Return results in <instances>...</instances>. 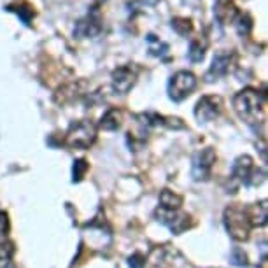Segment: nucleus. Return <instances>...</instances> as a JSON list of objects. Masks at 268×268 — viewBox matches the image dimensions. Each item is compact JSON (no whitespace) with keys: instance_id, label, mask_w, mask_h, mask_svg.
I'll return each instance as SVG.
<instances>
[{"instance_id":"obj_1","label":"nucleus","mask_w":268,"mask_h":268,"mask_svg":"<svg viewBox=\"0 0 268 268\" xmlns=\"http://www.w3.org/2000/svg\"><path fill=\"white\" fill-rule=\"evenodd\" d=\"M265 95H261L258 90L247 88L242 90L233 97V109L235 113L244 119L249 125H256V123L265 121Z\"/></svg>"},{"instance_id":"obj_2","label":"nucleus","mask_w":268,"mask_h":268,"mask_svg":"<svg viewBox=\"0 0 268 268\" xmlns=\"http://www.w3.org/2000/svg\"><path fill=\"white\" fill-rule=\"evenodd\" d=\"M225 226L228 230L230 237L235 238L238 242H244L249 238V232H251V222L249 217H247V210L245 207L238 204L230 205L228 209L225 210Z\"/></svg>"},{"instance_id":"obj_3","label":"nucleus","mask_w":268,"mask_h":268,"mask_svg":"<svg viewBox=\"0 0 268 268\" xmlns=\"http://www.w3.org/2000/svg\"><path fill=\"white\" fill-rule=\"evenodd\" d=\"M97 140V126L88 119H81L70 125L65 135V144L72 149H88Z\"/></svg>"},{"instance_id":"obj_4","label":"nucleus","mask_w":268,"mask_h":268,"mask_svg":"<svg viewBox=\"0 0 268 268\" xmlns=\"http://www.w3.org/2000/svg\"><path fill=\"white\" fill-rule=\"evenodd\" d=\"M196 88V77L195 74L188 72V70H181L172 76L168 81V97L174 102H183L189 95L195 92Z\"/></svg>"},{"instance_id":"obj_5","label":"nucleus","mask_w":268,"mask_h":268,"mask_svg":"<svg viewBox=\"0 0 268 268\" xmlns=\"http://www.w3.org/2000/svg\"><path fill=\"white\" fill-rule=\"evenodd\" d=\"M154 216L162 225H165L175 235L184 233L186 230H189L193 226L191 216H188L186 212H181V210H170V209L158 207L154 210Z\"/></svg>"},{"instance_id":"obj_6","label":"nucleus","mask_w":268,"mask_h":268,"mask_svg":"<svg viewBox=\"0 0 268 268\" xmlns=\"http://www.w3.org/2000/svg\"><path fill=\"white\" fill-rule=\"evenodd\" d=\"M222 110V100L217 95H205L198 100L195 107V116L198 121H214Z\"/></svg>"},{"instance_id":"obj_7","label":"nucleus","mask_w":268,"mask_h":268,"mask_svg":"<svg viewBox=\"0 0 268 268\" xmlns=\"http://www.w3.org/2000/svg\"><path fill=\"white\" fill-rule=\"evenodd\" d=\"M216 151L212 147H205L193 158V177L195 181H207L216 163Z\"/></svg>"},{"instance_id":"obj_8","label":"nucleus","mask_w":268,"mask_h":268,"mask_svg":"<svg viewBox=\"0 0 268 268\" xmlns=\"http://www.w3.org/2000/svg\"><path fill=\"white\" fill-rule=\"evenodd\" d=\"M232 174L235 179H238L244 184H259L256 177H254L256 174H259V170H256V167H254V160L247 154L238 156V158L235 160L232 167Z\"/></svg>"},{"instance_id":"obj_9","label":"nucleus","mask_w":268,"mask_h":268,"mask_svg":"<svg viewBox=\"0 0 268 268\" xmlns=\"http://www.w3.org/2000/svg\"><path fill=\"white\" fill-rule=\"evenodd\" d=\"M135 81H137V70L131 65H125V67H119L113 72V86L118 93L126 95L133 88Z\"/></svg>"},{"instance_id":"obj_10","label":"nucleus","mask_w":268,"mask_h":268,"mask_svg":"<svg viewBox=\"0 0 268 268\" xmlns=\"http://www.w3.org/2000/svg\"><path fill=\"white\" fill-rule=\"evenodd\" d=\"M232 61H233V56L230 55V53H217L212 60V65H210L207 77H214V79H216V77L226 76L230 70V65H232Z\"/></svg>"},{"instance_id":"obj_11","label":"nucleus","mask_w":268,"mask_h":268,"mask_svg":"<svg viewBox=\"0 0 268 268\" xmlns=\"http://www.w3.org/2000/svg\"><path fill=\"white\" fill-rule=\"evenodd\" d=\"M102 30V21L97 14H90L86 19H81L77 23L76 34L79 37H95Z\"/></svg>"},{"instance_id":"obj_12","label":"nucleus","mask_w":268,"mask_h":268,"mask_svg":"<svg viewBox=\"0 0 268 268\" xmlns=\"http://www.w3.org/2000/svg\"><path fill=\"white\" fill-rule=\"evenodd\" d=\"M247 210V217H249L251 226H265L266 225V217H268V207H266V200H261L259 204L251 205Z\"/></svg>"},{"instance_id":"obj_13","label":"nucleus","mask_w":268,"mask_h":268,"mask_svg":"<svg viewBox=\"0 0 268 268\" xmlns=\"http://www.w3.org/2000/svg\"><path fill=\"white\" fill-rule=\"evenodd\" d=\"M237 14H238V11H237V7H235V4L232 2V0H217L216 18L219 19L222 25L232 23Z\"/></svg>"},{"instance_id":"obj_14","label":"nucleus","mask_w":268,"mask_h":268,"mask_svg":"<svg viewBox=\"0 0 268 268\" xmlns=\"http://www.w3.org/2000/svg\"><path fill=\"white\" fill-rule=\"evenodd\" d=\"M123 121V114L119 109H109L107 113L102 116L100 123H98V128L107 130V131H114L121 126Z\"/></svg>"},{"instance_id":"obj_15","label":"nucleus","mask_w":268,"mask_h":268,"mask_svg":"<svg viewBox=\"0 0 268 268\" xmlns=\"http://www.w3.org/2000/svg\"><path fill=\"white\" fill-rule=\"evenodd\" d=\"M160 207L163 209H170V210H179L181 205H183V196L175 195L170 189H163L162 195H160Z\"/></svg>"},{"instance_id":"obj_16","label":"nucleus","mask_w":268,"mask_h":268,"mask_svg":"<svg viewBox=\"0 0 268 268\" xmlns=\"http://www.w3.org/2000/svg\"><path fill=\"white\" fill-rule=\"evenodd\" d=\"M16 253V245L11 240H2L0 242V268H6L11 263L12 256Z\"/></svg>"},{"instance_id":"obj_17","label":"nucleus","mask_w":268,"mask_h":268,"mask_svg":"<svg viewBox=\"0 0 268 268\" xmlns=\"http://www.w3.org/2000/svg\"><path fill=\"white\" fill-rule=\"evenodd\" d=\"M7 9L12 11V12H16V14H18L19 18H21V21H23L25 25H30L32 18L35 16L34 7L28 6V4H19V6H9Z\"/></svg>"},{"instance_id":"obj_18","label":"nucleus","mask_w":268,"mask_h":268,"mask_svg":"<svg viewBox=\"0 0 268 268\" xmlns=\"http://www.w3.org/2000/svg\"><path fill=\"white\" fill-rule=\"evenodd\" d=\"M205 48H207V42L202 44L200 39L193 40L191 46H189V51H188L189 60L195 61V63H198V61L204 60V56H205Z\"/></svg>"},{"instance_id":"obj_19","label":"nucleus","mask_w":268,"mask_h":268,"mask_svg":"<svg viewBox=\"0 0 268 268\" xmlns=\"http://www.w3.org/2000/svg\"><path fill=\"white\" fill-rule=\"evenodd\" d=\"M172 28H174L179 35H188L191 34L193 30V23L191 19L188 18H174L172 19Z\"/></svg>"},{"instance_id":"obj_20","label":"nucleus","mask_w":268,"mask_h":268,"mask_svg":"<svg viewBox=\"0 0 268 268\" xmlns=\"http://www.w3.org/2000/svg\"><path fill=\"white\" fill-rule=\"evenodd\" d=\"M90 165L86 160H77V162H74V167H72V181L74 183H79L82 181V177L86 175V172H88Z\"/></svg>"},{"instance_id":"obj_21","label":"nucleus","mask_w":268,"mask_h":268,"mask_svg":"<svg viewBox=\"0 0 268 268\" xmlns=\"http://www.w3.org/2000/svg\"><path fill=\"white\" fill-rule=\"evenodd\" d=\"M147 42H149V51H151V55H154V56L163 55V53L168 49L167 44H163L162 40L156 39L154 35H147Z\"/></svg>"},{"instance_id":"obj_22","label":"nucleus","mask_w":268,"mask_h":268,"mask_svg":"<svg viewBox=\"0 0 268 268\" xmlns=\"http://www.w3.org/2000/svg\"><path fill=\"white\" fill-rule=\"evenodd\" d=\"M253 28V19H251L249 14H238L237 19V30L240 35H247Z\"/></svg>"},{"instance_id":"obj_23","label":"nucleus","mask_w":268,"mask_h":268,"mask_svg":"<svg viewBox=\"0 0 268 268\" xmlns=\"http://www.w3.org/2000/svg\"><path fill=\"white\" fill-rule=\"evenodd\" d=\"M232 261H233V265H237V266H247V254L242 249L235 247L232 251Z\"/></svg>"},{"instance_id":"obj_24","label":"nucleus","mask_w":268,"mask_h":268,"mask_svg":"<svg viewBox=\"0 0 268 268\" xmlns=\"http://www.w3.org/2000/svg\"><path fill=\"white\" fill-rule=\"evenodd\" d=\"M128 265L130 268H144V265H146V258H144V254L135 253L128 258Z\"/></svg>"},{"instance_id":"obj_25","label":"nucleus","mask_w":268,"mask_h":268,"mask_svg":"<svg viewBox=\"0 0 268 268\" xmlns=\"http://www.w3.org/2000/svg\"><path fill=\"white\" fill-rule=\"evenodd\" d=\"M9 232V217H7L6 212L0 210V238H4Z\"/></svg>"},{"instance_id":"obj_26","label":"nucleus","mask_w":268,"mask_h":268,"mask_svg":"<svg viewBox=\"0 0 268 268\" xmlns=\"http://www.w3.org/2000/svg\"><path fill=\"white\" fill-rule=\"evenodd\" d=\"M258 268H268V261H266V258H263L261 259V263H259V266Z\"/></svg>"}]
</instances>
